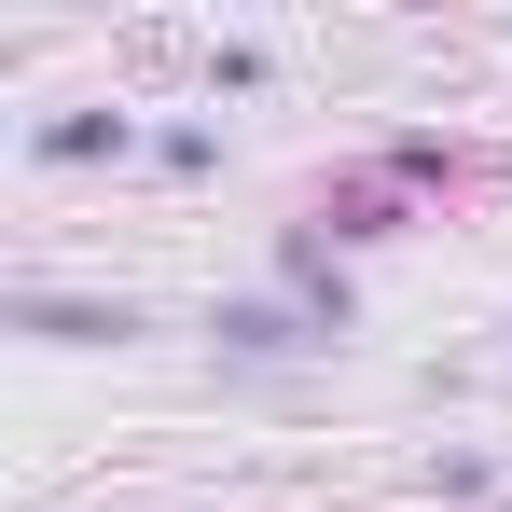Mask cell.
<instances>
[{
    "instance_id": "6da1fadb",
    "label": "cell",
    "mask_w": 512,
    "mask_h": 512,
    "mask_svg": "<svg viewBox=\"0 0 512 512\" xmlns=\"http://www.w3.org/2000/svg\"><path fill=\"white\" fill-rule=\"evenodd\" d=\"M125 153H153V139H139V111H111V97L28 125V167H125Z\"/></svg>"
},
{
    "instance_id": "7a4b0ae2",
    "label": "cell",
    "mask_w": 512,
    "mask_h": 512,
    "mask_svg": "<svg viewBox=\"0 0 512 512\" xmlns=\"http://www.w3.org/2000/svg\"><path fill=\"white\" fill-rule=\"evenodd\" d=\"M208 333H222V360H305V346H333L291 291H236V305H208Z\"/></svg>"
},
{
    "instance_id": "3957f363",
    "label": "cell",
    "mask_w": 512,
    "mask_h": 512,
    "mask_svg": "<svg viewBox=\"0 0 512 512\" xmlns=\"http://www.w3.org/2000/svg\"><path fill=\"white\" fill-rule=\"evenodd\" d=\"M277 291H291V305H305V319H319V333L346 346L360 291H346V263H333V236H319V222H291V236H277Z\"/></svg>"
},
{
    "instance_id": "277c9868",
    "label": "cell",
    "mask_w": 512,
    "mask_h": 512,
    "mask_svg": "<svg viewBox=\"0 0 512 512\" xmlns=\"http://www.w3.org/2000/svg\"><path fill=\"white\" fill-rule=\"evenodd\" d=\"M14 333H42V346H125L139 333V305L111 291V305H70V291H14Z\"/></svg>"
},
{
    "instance_id": "5b68a950",
    "label": "cell",
    "mask_w": 512,
    "mask_h": 512,
    "mask_svg": "<svg viewBox=\"0 0 512 512\" xmlns=\"http://www.w3.org/2000/svg\"><path fill=\"white\" fill-rule=\"evenodd\" d=\"M153 167H167V180H208V167H222V125H208V111L153 125Z\"/></svg>"
},
{
    "instance_id": "8992f818",
    "label": "cell",
    "mask_w": 512,
    "mask_h": 512,
    "mask_svg": "<svg viewBox=\"0 0 512 512\" xmlns=\"http://www.w3.org/2000/svg\"><path fill=\"white\" fill-rule=\"evenodd\" d=\"M263 84H277L263 42H208V97H263Z\"/></svg>"
}]
</instances>
